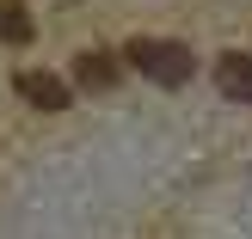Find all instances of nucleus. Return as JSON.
Returning a JSON list of instances; mask_svg holds the SVG:
<instances>
[{
  "instance_id": "nucleus-1",
  "label": "nucleus",
  "mask_w": 252,
  "mask_h": 239,
  "mask_svg": "<svg viewBox=\"0 0 252 239\" xmlns=\"http://www.w3.org/2000/svg\"><path fill=\"white\" fill-rule=\"evenodd\" d=\"M123 61L142 68V80H154V86H185L191 68H197V55H191L185 43H172V37H135Z\"/></svg>"
},
{
  "instance_id": "nucleus-5",
  "label": "nucleus",
  "mask_w": 252,
  "mask_h": 239,
  "mask_svg": "<svg viewBox=\"0 0 252 239\" xmlns=\"http://www.w3.org/2000/svg\"><path fill=\"white\" fill-rule=\"evenodd\" d=\"M31 12H25V0H0V43H31Z\"/></svg>"
},
{
  "instance_id": "nucleus-4",
  "label": "nucleus",
  "mask_w": 252,
  "mask_h": 239,
  "mask_svg": "<svg viewBox=\"0 0 252 239\" xmlns=\"http://www.w3.org/2000/svg\"><path fill=\"white\" fill-rule=\"evenodd\" d=\"M74 80H80L86 92H111V86H117V55H105V49H80V55H74Z\"/></svg>"
},
{
  "instance_id": "nucleus-3",
  "label": "nucleus",
  "mask_w": 252,
  "mask_h": 239,
  "mask_svg": "<svg viewBox=\"0 0 252 239\" xmlns=\"http://www.w3.org/2000/svg\"><path fill=\"white\" fill-rule=\"evenodd\" d=\"M216 86L228 98H240V105H252V49H228L216 61Z\"/></svg>"
},
{
  "instance_id": "nucleus-2",
  "label": "nucleus",
  "mask_w": 252,
  "mask_h": 239,
  "mask_svg": "<svg viewBox=\"0 0 252 239\" xmlns=\"http://www.w3.org/2000/svg\"><path fill=\"white\" fill-rule=\"evenodd\" d=\"M19 98L31 110H68V86H62L56 74H43V68H25L19 74Z\"/></svg>"
}]
</instances>
